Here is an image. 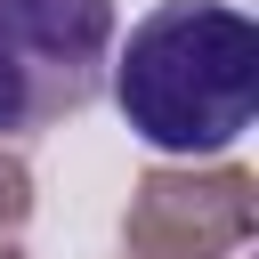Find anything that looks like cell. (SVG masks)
Here are the masks:
<instances>
[{
  "label": "cell",
  "mask_w": 259,
  "mask_h": 259,
  "mask_svg": "<svg viewBox=\"0 0 259 259\" xmlns=\"http://www.w3.org/2000/svg\"><path fill=\"white\" fill-rule=\"evenodd\" d=\"M105 89L170 162H219L259 121V24L235 0H162L113 40Z\"/></svg>",
  "instance_id": "obj_1"
},
{
  "label": "cell",
  "mask_w": 259,
  "mask_h": 259,
  "mask_svg": "<svg viewBox=\"0 0 259 259\" xmlns=\"http://www.w3.org/2000/svg\"><path fill=\"white\" fill-rule=\"evenodd\" d=\"M259 235V178L243 162H154L121 210V259H235Z\"/></svg>",
  "instance_id": "obj_3"
},
{
  "label": "cell",
  "mask_w": 259,
  "mask_h": 259,
  "mask_svg": "<svg viewBox=\"0 0 259 259\" xmlns=\"http://www.w3.org/2000/svg\"><path fill=\"white\" fill-rule=\"evenodd\" d=\"M0 259H24V251H16V243H0Z\"/></svg>",
  "instance_id": "obj_5"
},
{
  "label": "cell",
  "mask_w": 259,
  "mask_h": 259,
  "mask_svg": "<svg viewBox=\"0 0 259 259\" xmlns=\"http://www.w3.org/2000/svg\"><path fill=\"white\" fill-rule=\"evenodd\" d=\"M113 40V0H0V146L89 113Z\"/></svg>",
  "instance_id": "obj_2"
},
{
  "label": "cell",
  "mask_w": 259,
  "mask_h": 259,
  "mask_svg": "<svg viewBox=\"0 0 259 259\" xmlns=\"http://www.w3.org/2000/svg\"><path fill=\"white\" fill-rule=\"evenodd\" d=\"M24 219H32V170L0 146V243H16V235H24Z\"/></svg>",
  "instance_id": "obj_4"
}]
</instances>
